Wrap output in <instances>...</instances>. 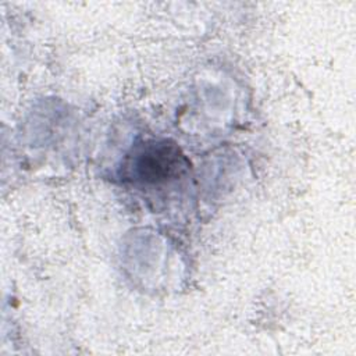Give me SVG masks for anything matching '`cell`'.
I'll return each mask as SVG.
<instances>
[{"mask_svg":"<svg viewBox=\"0 0 356 356\" xmlns=\"http://www.w3.org/2000/svg\"><path fill=\"white\" fill-rule=\"evenodd\" d=\"M185 159L174 145L157 142L146 145L134 156V177L143 182H161L177 177L185 168Z\"/></svg>","mask_w":356,"mask_h":356,"instance_id":"6da1fadb","label":"cell"}]
</instances>
